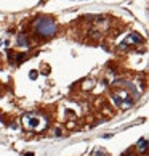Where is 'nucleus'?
Returning <instances> with one entry per match:
<instances>
[{
	"label": "nucleus",
	"instance_id": "nucleus-1",
	"mask_svg": "<svg viewBox=\"0 0 149 156\" xmlns=\"http://www.w3.org/2000/svg\"><path fill=\"white\" fill-rule=\"evenodd\" d=\"M22 126L24 129L27 130H34V132H42L47 129L48 126V121L45 119L42 114H37V113H27L22 116Z\"/></svg>",
	"mask_w": 149,
	"mask_h": 156
},
{
	"label": "nucleus",
	"instance_id": "nucleus-2",
	"mask_svg": "<svg viewBox=\"0 0 149 156\" xmlns=\"http://www.w3.org/2000/svg\"><path fill=\"white\" fill-rule=\"evenodd\" d=\"M34 29H36L40 36L43 37H50L56 32V24L50 18H39L34 23Z\"/></svg>",
	"mask_w": 149,
	"mask_h": 156
},
{
	"label": "nucleus",
	"instance_id": "nucleus-3",
	"mask_svg": "<svg viewBox=\"0 0 149 156\" xmlns=\"http://www.w3.org/2000/svg\"><path fill=\"white\" fill-rule=\"evenodd\" d=\"M112 101L116 103V106L122 108V109H127L133 105V98L128 94L127 90H116L112 92Z\"/></svg>",
	"mask_w": 149,
	"mask_h": 156
},
{
	"label": "nucleus",
	"instance_id": "nucleus-4",
	"mask_svg": "<svg viewBox=\"0 0 149 156\" xmlns=\"http://www.w3.org/2000/svg\"><path fill=\"white\" fill-rule=\"evenodd\" d=\"M141 42V37L138 36V34H135V32H131L128 34L127 37H125L122 40V44H120V48H124V47H127V45H133V44H140Z\"/></svg>",
	"mask_w": 149,
	"mask_h": 156
},
{
	"label": "nucleus",
	"instance_id": "nucleus-5",
	"mask_svg": "<svg viewBox=\"0 0 149 156\" xmlns=\"http://www.w3.org/2000/svg\"><path fill=\"white\" fill-rule=\"evenodd\" d=\"M18 45H21V47H29V44H27V37H24L22 34H19V36H18Z\"/></svg>",
	"mask_w": 149,
	"mask_h": 156
},
{
	"label": "nucleus",
	"instance_id": "nucleus-6",
	"mask_svg": "<svg viewBox=\"0 0 149 156\" xmlns=\"http://www.w3.org/2000/svg\"><path fill=\"white\" fill-rule=\"evenodd\" d=\"M138 150L140 151H146V138H141L138 142Z\"/></svg>",
	"mask_w": 149,
	"mask_h": 156
},
{
	"label": "nucleus",
	"instance_id": "nucleus-7",
	"mask_svg": "<svg viewBox=\"0 0 149 156\" xmlns=\"http://www.w3.org/2000/svg\"><path fill=\"white\" fill-rule=\"evenodd\" d=\"M93 156H107V153L103 151V150H96V151L93 153Z\"/></svg>",
	"mask_w": 149,
	"mask_h": 156
},
{
	"label": "nucleus",
	"instance_id": "nucleus-8",
	"mask_svg": "<svg viewBox=\"0 0 149 156\" xmlns=\"http://www.w3.org/2000/svg\"><path fill=\"white\" fill-rule=\"evenodd\" d=\"M31 77H32V79H34V77H37V73H36V71H32V73H31Z\"/></svg>",
	"mask_w": 149,
	"mask_h": 156
}]
</instances>
